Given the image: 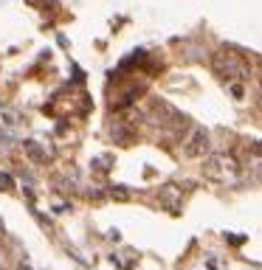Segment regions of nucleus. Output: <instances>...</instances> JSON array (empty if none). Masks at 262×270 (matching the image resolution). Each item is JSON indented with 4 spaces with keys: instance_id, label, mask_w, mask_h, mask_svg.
I'll return each mask as SVG.
<instances>
[{
    "instance_id": "obj_1",
    "label": "nucleus",
    "mask_w": 262,
    "mask_h": 270,
    "mask_svg": "<svg viewBox=\"0 0 262 270\" xmlns=\"http://www.w3.org/2000/svg\"><path fill=\"white\" fill-rule=\"evenodd\" d=\"M211 70H214L220 79L231 82V85L245 82V79L251 76L248 62H245L237 51H231V48H217V51L211 54Z\"/></svg>"
},
{
    "instance_id": "obj_2",
    "label": "nucleus",
    "mask_w": 262,
    "mask_h": 270,
    "mask_svg": "<svg viewBox=\"0 0 262 270\" xmlns=\"http://www.w3.org/2000/svg\"><path fill=\"white\" fill-rule=\"evenodd\" d=\"M203 174L214 180V183H237L240 180V161L234 155H228V152H217V155H209L206 158V163H203Z\"/></svg>"
},
{
    "instance_id": "obj_3",
    "label": "nucleus",
    "mask_w": 262,
    "mask_h": 270,
    "mask_svg": "<svg viewBox=\"0 0 262 270\" xmlns=\"http://www.w3.org/2000/svg\"><path fill=\"white\" fill-rule=\"evenodd\" d=\"M211 149V141H209V132L203 130V127H192L189 132V138L184 141V152L189 158H206Z\"/></svg>"
}]
</instances>
